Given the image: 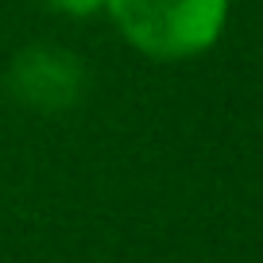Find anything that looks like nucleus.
I'll list each match as a JSON object with an SVG mask.
<instances>
[{"mask_svg":"<svg viewBox=\"0 0 263 263\" xmlns=\"http://www.w3.org/2000/svg\"><path fill=\"white\" fill-rule=\"evenodd\" d=\"M120 35L151 58H194L224 31L229 0H105Z\"/></svg>","mask_w":263,"mask_h":263,"instance_id":"nucleus-1","label":"nucleus"},{"mask_svg":"<svg viewBox=\"0 0 263 263\" xmlns=\"http://www.w3.org/2000/svg\"><path fill=\"white\" fill-rule=\"evenodd\" d=\"M12 93H16L24 105L43 108V112H58V108H70L82 97L85 74L78 58L62 47H31L12 62Z\"/></svg>","mask_w":263,"mask_h":263,"instance_id":"nucleus-2","label":"nucleus"},{"mask_svg":"<svg viewBox=\"0 0 263 263\" xmlns=\"http://www.w3.org/2000/svg\"><path fill=\"white\" fill-rule=\"evenodd\" d=\"M58 12H70V16H89V12H97L105 0H50Z\"/></svg>","mask_w":263,"mask_h":263,"instance_id":"nucleus-3","label":"nucleus"}]
</instances>
